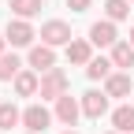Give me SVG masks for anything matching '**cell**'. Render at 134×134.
Instances as JSON below:
<instances>
[{"label": "cell", "instance_id": "cell-23", "mask_svg": "<svg viewBox=\"0 0 134 134\" xmlns=\"http://www.w3.org/2000/svg\"><path fill=\"white\" fill-rule=\"evenodd\" d=\"M108 134H119V130H108Z\"/></svg>", "mask_w": 134, "mask_h": 134}, {"label": "cell", "instance_id": "cell-1", "mask_svg": "<svg viewBox=\"0 0 134 134\" xmlns=\"http://www.w3.org/2000/svg\"><path fill=\"white\" fill-rule=\"evenodd\" d=\"M37 93H41V100H60V97L67 93V75L60 71V67L45 71V75H41V86H37Z\"/></svg>", "mask_w": 134, "mask_h": 134}, {"label": "cell", "instance_id": "cell-14", "mask_svg": "<svg viewBox=\"0 0 134 134\" xmlns=\"http://www.w3.org/2000/svg\"><path fill=\"white\" fill-rule=\"evenodd\" d=\"M19 71H23V63H19L15 52H4V56H0V82H11Z\"/></svg>", "mask_w": 134, "mask_h": 134}, {"label": "cell", "instance_id": "cell-16", "mask_svg": "<svg viewBox=\"0 0 134 134\" xmlns=\"http://www.w3.org/2000/svg\"><path fill=\"white\" fill-rule=\"evenodd\" d=\"M8 8L19 15V19H34L41 11V0H8Z\"/></svg>", "mask_w": 134, "mask_h": 134}, {"label": "cell", "instance_id": "cell-15", "mask_svg": "<svg viewBox=\"0 0 134 134\" xmlns=\"http://www.w3.org/2000/svg\"><path fill=\"white\" fill-rule=\"evenodd\" d=\"M112 67H115L112 60H104V56H93V60L86 63V75L97 82V78H108V75H112Z\"/></svg>", "mask_w": 134, "mask_h": 134}, {"label": "cell", "instance_id": "cell-6", "mask_svg": "<svg viewBox=\"0 0 134 134\" xmlns=\"http://www.w3.org/2000/svg\"><path fill=\"white\" fill-rule=\"evenodd\" d=\"M78 115H82V100H75L71 93H63V97L56 100V119L67 123V127H75V123H78Z\"/></svg>", "mask_w": 134, "mask_h": 134}, {"label": "cell", "instance_id": "cell-3", "mask_svg": "<svg viewBox=\"0 0 134 134\" xmlns=\"http://www.w3.org/2000/svg\"><path fill=\"white\" fill-rule=\"evenodd\" d=\"M52 123V112H48L45 104H30L26 112H23V127L26 130H34V134H45V127Z\"/></svg>", "mask_w": 134, "mask_h": 134}, {"label": "cell", "instance_id": "cell-17", "mask_svg": "<svg viewBox=\"0 0 134 134\" xmlns=\"http://www.w3.org/2000/svg\"><path fill=\"white\" fill-rule=\"evenodd\" d=\"M19 123H23V112L19 108H15V104H0V130H11Z\"/></svg>", "mask_w": 134, "mask_h": 134}, {"label": "cell", "instance_id": "cell-22", "mask_svg": "<svg viewBox=\"0 0 134 134\" xmlns=\"http://www.w3.org/2000/svg\"><path fill=\"white\" fill-rule=\"evenodd\" d=\"M63 134H78V130H63Z\"/></svg>", "mask_w": 134, "mask_h": 134}, {"label": "cell", "instance_id": "cell-20", "mask_svg": "<svg viewBox=\"0 0 134 134\" xmlns=\"http://www.w3.org/2000/svg\"><path fill=\"white\" fill-rule=\"evenodd\" d=\"M4 41H8V37H4V34H0V56H4Z\"/></svg>", "mask_w": 134, "mask_h": 134}, {"label": "cell", "instance_id": "cell-21", "mask_svg": "<svg viewBox=\"0 0 134 134\" xmlns=\"http://www.w3.org/2000/svg\"><path fill=\"white\" fill-rule=\"evenodd\" d=\"M130 45H134V26H130Z\"/></svg>", "mask_w": 134, "mask_h": 134}, {"label": "cell", "instance_id": "cell-5", "mask_svg": "<svg viewBox=\"0 0 134 134\" xmlns=\"http://www.w3.org/2000/svg\"><path fill=\"white\" fill-rule=\"evenodd\" d=\"M30 67H34V71H37V75H45V71H52V67H56V52H52V45H34L30 48Z\"/></svg>", "mask_w": 134, "mask_h": 134}, {"label": "cell", "instance_id": "cell-7", "mask_svg": "<svg viewBox=\"0 0 134 134\" xmlns=\"http://www.w3.org/2000/svg\"><path fill=\"white\" fill-rule=\"evenodd\" d=\"M90 45H97V48H112V45H115V23H112V19L93 23V26H90Z\"/></svg>", "mask_w": 134, "mask_h": 134}, {"label": "cell", "instance_id": "cell-2", "mask_svg": "<svg viewBox=\"0 0 134 134\" xmlns=\"http://www.w3.org/2000/svg\"><path fill=\"white\" fill-rule=\"evenodd\" d=\"M4 37L11 41V48H26V45H34V37H37V34H34V26H30L26 19H11L8 30H4Z\"/></svg>", "mask_w": 134, "mask_h": 134}, {"label": "cell", "instance_id": "cell-13", "mask_svg": "<svg viewBox=\"0 0 134 134\" xmlns=\"http://www.w3.org/2000/svg\"><path fill=\"white\" fill-rule=\"evenodd\" d=\"M67 60L71 63H90L93 60V45L90 41H71L67 45Z\"/></svg>", "mask_w": 134, "mask_h": 134}, {"label": "cell", "instance_id": "cell-4", "mask_svg": "<svg viewBox=\"0 0 134 134\" xmlns=\"http://www.w3.org/2000/svg\"><path fill=\"white\" fill-rule=\"evenodd\" d=\"M41 41L45 45H71V26H67V23H60V19H52V23H45L41 26Z\"/></svg>", "mask_w": 134, "mask_h": 134}, {"label": "cell", "instance_id": "cell-12", "mask_svg": "<svg viewBox=\"0 0 134 134\" xmlns=\"http://www.w3.org/2000/svg\"><path fill=\"white\" fill-rule=\"evenodd\" d=\"M112 63L130 71V67H134V45H130V41H115V45H112Z\"/></svg>", "mask_w": 134, "mask_h": 134}, {"label": "cell", "instance_id": "cell-10", "mask_svg": "<svg viewBox=\"0 0 134 134\" xmlns=\"http://www.w3.org/2000/svg\"><path fill=\"white\" fill-rule=\"evenodd\" d=\"M112 127L119 130V134H134V108L130 104H119L112 112Z\"/></svg>", "mask_w": 134, "mask_h": 134}, {"label": "cell", "instance_id": "cell-9", "mask_svg": "<svg viewBox=\"0 0 134 134\" xmlns=\"http://www.w3.org/2000/svg\"><path fill=\"white\" fill-rule=\"evenodd\" d=\"M130 90H134V78L130 75H108L104 78V93L108 97H127Z\"/></svg>", "mask_w": 134, "mask_h": 134}, {"label": "cell", "instance_id": "cell-11", "mask_svg": "<svg viewBox=\"0 0 134 134\" xmlns=\"http://www.w3.org/2000/svg\"><path fill=\"white\" fill-rule=\"evenodd\" d=\"M37 86H41V78L34 71H19V75H15V93H19V97H34Z\"/></svg>", "mask_w": 134, "mask_h": 134}, {"label": "cell", "instance_id": "cell-19", "mask_svg": "<svg viewBox=\"0 0 134 134\" xmlns=\"http://www.w3.org/2000/svg\"><path fill=\"white\" fill-rule=\"evenodd\" d=\"M67 8H71V11H86L90 0H67Z\"/></svg>", "mask_w": 134, "mask_h": 134}, {"label": "cell", "instance_id": "cell-24", "mask_svg": "<svg viewBox=\"0 0 134 134\" xmlns=\"http://www.w3.org/2000/svg\"><path fill=\"white\" fill-rule=\"evenodd\" d=\"M30 134H34V130H30Z\"/></svg>", "mask_w": 134, "mask_h": 134}, {"label": "cell", "instance_id": "cell-18", "mask_svg": "<svg viewBox=\"0 0 134 134\" xmlns=\"http://www.w3.org/2000/svg\"><path fill=\"white\" fill-rule=\"evenodd\" d=\"M104 11H108L112 23H119V19H127V15H130V4H127V0H108Z\"/></svg>", "mask_w": 134, "mask_h": 134}, {"label": "cell", "instance_id": "cell-8", "mask_svg": "<svg viewBox=\"0 0 134 134\" xmlns=\"http://www.w3.org/2000/svg\"><path fill=\"white\" fill-rule=\"evenodd\" d=\"M104 112H108V93H97V90L82 93V115H90V119H100Z\"/></svg>", "mask_w": 134, "mask_h": 134}]
</instances>
